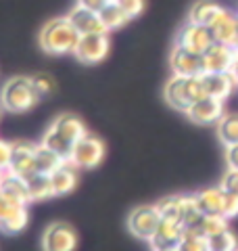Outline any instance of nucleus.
<instances>
[{
    "label": "nucleus",
    "mask_w": 238,
    "mask_h": 251,
    "mask_svg": "<svg viewBox=\"0 0 238 251\" xmlns=\"http://www.w3.org/2000/svg\"><path fill=\"white\" fill-rule=\"evenodd\" d=\"M79 40V31L71 25V21L65 17H57L44 23L40 29L38 44L40 49L48 54H69L75 52V46Z\"/></svg>",
    "instance_id": "obj_1"
},
{
    "label": "nucleus",
    "mask_w": 238,
    "mask_h": 251,
    "mask_svg": "<svg viewBox=\"0 0 238 251\" xmlns=\"http://www.w3.org/2000/svg\"><path fill=\"white\" fill-rule=\"evenodd\" d=\"M163 97H165V103L169 107H173L176 111L186 113L190 107H192L196 100H201L205 94L203 88V82H201V75H176L173 74L167 84L163 88Z\"/></svg>",
    "instance_id": "obj_2"
},
{
    "label": "nucleus",
    "mask_w": 238,
    "mask_h": 251,
    "mask_svg": "<svg viewBox=\"0 0 238 251\" xmlns=\"http://www.w3.org/2000/svg\"><path fill=\"white\" fill-rule=\"evenodd\" d=\"M38 100L40 94L27 75H13L0 88V105L9 113H25L38 105Z\"/></svg>",
    "instance_id": "obj_3"
},
{
    "label": "nucleus",
    "mask_w": 238,
    "mask_h": 251,
    "mask_svg": "<svg viewBox=\"0 0 238 251\" xmlns=\"http://www.w3.org/2000/svg\"><path fill=\"white\" fill-rule=\"evenodd\" d=\"M105 153H107L105 143H102L98 136H94V134L88 132L84 138H79L75 143L69 161L73 163L77 170H92V168H96V166L102 163Z\"/></svg>",
    "instance_id": "obj_4"
},
{
    "label": "nucleus",
    "mask_w": 238,
    "mask_h": 251,
    "mask_svg": "<svg viewBox=\"0 0 238 251\" xmlns=\"http://www.w3.org/2000/svg\"><path fill=\"white\" fill-rule=\"evenodd\" d=\"M109 50H111V34L109 31H96V34L79 36L73 54L84 65H96V63L107 59Z\"/></svg>",
    "instance_id": "obj_5"
},
{
    "label": "nucleus",
    "mask_w": 238,
    "mask_h": 251,
    "mask_svg": "<svg viewBox=\"0 0 238 251\" xmlns=\"http://www.w3.org/2000/svg\"><path fill=\"white\" fill-rule=\"evenodd\" d=\"M159 222H161V211H159L157 203L153 205H138L130 211L128 218V228L134 237L150 241V237L155 234Z\"/></svg>",
    "instance_id": "obj_6"
},
{
    "label": "nucleus",
    "mask_w": 238,
    "mask_h": 251,
    "mask_svg": "<svg viewBox=\"0 0 238 251\" xmlns=\"http://www.w3.org/2000/svg\"><path fill=\"white\" fill-rule=\"evenodd\" d=\"M77 247V232L71 224L52 222L46 226L42 234V251H75Z\"/></svg>",
    "instance_id": "obj_7"
},
{
    "label": "nucleus",
    "mask_w": 238,
    "mask_h": 251,
    "mask_svg": "<svg viewBox=\"0 0 238 251\" xmlns=\"http://www.w3.org/2000/svg\"><path fill=\"white\" fill-rule=\"evenodd\" d=\"M213 42L215 40H213L211 29L207 25H198V23H192V21H186L176 36L178 46H182V49H186V50L198 52V54L207 52Z\"/></svg>",
    "instance_id": "obj_8"
},
{
    "label": "nucleus",
    "mask_w": 238,
    "mask_h": 251,
    "mask_svg": "<svg viewBox=\"0 0 238 251\" xmlns=\"http://www.w3.org/2000/svg\"><path fill=\"white\" fill-rule=\"evenodd\" d=\"M169 67H171V74H176V75H188V77L203 75L205 74V57L173 44L171 54H169Z\"/></svg>",
    "instance_id": "obj_9"
},
{
    "label": "nucleus",
    "mask_w": 238,
    "mask_h": 251,
    "mask_svg": "<svg viewBox=\"0 0 238 251\" xmlns=\"http://www.w3.org/2000/svg\"><path fill=\"white\" fill-rule=\"evenodd\" d=\"M182 239H184V226L173 220H165L161 218L155 234L150 237L148 245L150 251H167V249H178Z\"/></svg>",
    "instance_id": "obj_10"
},
{
    "label": "nucleus",
    "mask_w": 238,
    "mask_h": 251,
    "mask_svg": "<svg viewBox=\"0 0 238 251\" xmlns=\"http://www.w3.org/2000/svg\"><path fill=\"white\" fill-rule=\"evenodd\" d=\"M36 147L27 140H17L13 143V157H11V166L9 170L13 174H17L21 178H31L34 174H38L36 170Z\"/></svg>",
    "instance_id": "obj_11"
},
{
    "label": "nucleus",
    "mask_w": 238,
    "mask_h": 251,
    "mask_svg": "<svg viewBox=\"0 0 238 251\" xmlns=\"http://www.w3.org/2000/svg\"><path fill=\"white\" fill-rule=\"evenodd\" d=\"M224 100L219 99H211V97H203L201 100H196L186 111V117L192 124L198 126H211V124H217L221 117H224Z\"/></svg>",
    "instance_id": "obj_12"
},
{
    "label": "nucleus",
    "mask_w": 238,
    "mask_h": 251,
    "mask_svg": "<svg viewBox=\"0 0 238 251\" xmlns=\"http://www.w3.org/2000/svg\"><path fill=\"white\" fill-rule=\"evenodd\" d=\"M201 82H203L205 94L219 100H226L238 86V82L230 72H205L201 75Z\"/></svg>",
    "instance_id": "obj_13"
},
{
    "label": "nucleus",
    "mask_w": 238,
    "mask_h": 251,
    "mask_svg": "<svg viewBox=\"0 0 238 251\" xmlns=\"http://www.w3.org/2000/svg\"><path fill=\"white\" fill-rule=\"evenodd\" d=\"M203 57H205V72H232L238 50H236V46L213 42L211 49Z\"/></svg>",
    "instance_id": "obj_14"
},
{
    "label": "nucleus",
    "mask_w": 238,
    "mask_h": 251,
    "mask_svg": "<svg viewBox=\"0 0 238 251\" xmlns=\"http://www.w3.org/2000/svg\"><path fill=\"white\" fill-rule=\"evenodd\" d=\"M67 19L71 21V25L79 31V36L96 34V31H107L105 25H102L100 13L86 9V6H82V4H75L73 9L67 13Z\"/></svg>",
    "instance_id": "obj_15"
},
{
    "label": "nucleus",
    "mask_w": 238,
    "mask_h": 251,
    "mask_svg": "<svg viewBox=\"0 0 238 251\" xmlns=\"http://www.w3.org/2000/svg\"><path fill=\"white\" fill-rule=\"evenodd\" d=\"M211 34L213 40L219 44H228V46H238V19L234 13L224 11L219 17L211 23Z\"/></svg>",
    "instance_id": "obj_16"
},
{
    "label": "nucleus",
    "mask_w": 238,
    "mask_h": 251,
    "mask_svg": "<svg viewBox=\"0 0 238 251\" xmlns=\"http://www.w3.org/2000/svg\"><path fill=\"white\" fill-rule=\"evenodd\" d=\"M48 128H52L57 134H61L65 140H69L73 147H75V143L79 138H84L86 134H88L86 124L73 113H63L59 117H54V122L48 126Z\"/></svg>",
    "instance_id": "obj_17"
},
{
    "label": "nucleus",
    "mask_w": 238,
    "mask_h": 251,
    "mask_svg": "<svg viewBox=\"0 0 238 251\" xmlns=\"http://www.w3.org/2000/svg\"><path fill=\"white\" fill-rule=\"evenodd\" d=\"M50 182H52L54 197L69 195L77 186V168L71 161H65L61 168H57L50 174Z\"/></svg>",
    "instance_id": "obj_18"
},
{
    "label": "nucleus",
    "mask_w": 238,
    "mask_h": 251,
    "mask_svg": "<svg viewBox=\"0 0 238 251\" xmlns=\"http://www.w3.org/2000/svg\"><path fill=\"white\" fill-rule=\"evenodd\" d=\"M194 199L203 216H219L221 209H224V191H221V186L203 188V191L194 193Z\"/></svg>",
    "instance_id": "obj_19"
},
{
    "label": "nucleus",
    "mask_w": 238,
    "mask_h": 251,
    "mask_svg": "<svg viewBox=\"0 0 238 251\" xmlns=\"http://www.w3.org/2000/svg\"><path fill=\"white\" fill-rule=\"evenodd\" d=\"M0 191H2L6 197H11L13 201L23 203L27 205L29 201V191H27V180L21 178L17 174H13L11 170H4V176L0 180Z\"/></svg>",
    "instance_id": "obj_20"
},
{
    "label": "nucleus",
    "mask_w": 238,
    "mask_h": 251,
    "mask_svg": "<svg viewBox=\"0 0 238 251\" xmlns=\"http://www.w3.org/2000/svg\"><path fill=\"white\" fill-rule=\"evenodd\" d=\"M224 11H226L224 6H219L217 2H213V0H196L188 11V21L211 27V23L215 21Z\"/></svg>",
    "instance_id": "obj_21"
},
{
    "label": "nucleus",
    "mask_w": 238,
    "mask_h": 251,
    "mask_svg": "<svg viewBox=\"0 0 238 251\" xmlns=\"http://www.w3.org/2000/svg\"><path fill=\"white\" fill-rule=\"evenodd\" d=\"M67 159L65 157H61L59 153H54L52 149H48L46 145L40 143L36 147V170L40 172V174H52L57 168H61L63 163H65Z\"/></svg>",
    "instance_id": "obj_22"
},
{
    "label": "nucleus",
    "mask_w": 238,
    "mask_h": 251,
    "mask_svg": "<svg viewBox=\"0 0 238 251\" xmlns=\"http://www.w3.org/2000/svg\"><path fill=\"white\" fill-rule=\"evenodd\" d=\"M100 19H102V25H105V29L111 34V31L121 29L132 17L121 9V6H119L117 0H113V2H109L105 9L100 11Z\"/></svg>",
    "instance_id": "obj_23"
},
{
    "label": "nucleus",
    "mask_w": 238,
    "mask_h": 251,
    "mask_svg": "<svg viewBox=\"0 0 238 251\" xmlns=\"http://www.w3.org/2000/svg\"><path fill=\"white\" fill-rule=\"evenodd\" d=\"M27 191H29V201L31 203L54 197L50 176L48 174H40V172L34 174L31 178H27Z\"/></svg>",
    "instance_id": "obj_24"
},
{
    "label": "nucleus",
    "mask_w": 238,
    "mask_h": 251,
    "mask_svg": "<svg viewBox=\"0 0 238 251\" xmlns=\"http://www.w3.org/2000/svg\"><path fill=\"white\" fill-rule=\"evenodd\" d=\"M217 138L224 147L238 145V113H224L217 122Z\"/></svg>",
    "instance_id": "obj_25"
},
{
    "label": "nucleus",
    "mask_w": 238,
    "mask_h": 251,
    "mask_svg": "<svg viewBox=\"0 0 238 251\" xmlns=\"http://www.w3.org/2000/svg\"><path fill=\"white\" fill-rule=\"evenodd\" d=\"M207 245H209V251H238V239L234 237L232 230L226 228L207 237Z\"/></svg>",
    "instance_id": "obj_26"
},
{
    "label": "nucleus",
    "mask_w": 238,
    "mask_h": 251,
    "mask_svg": "<svg viewBox=\"0 0 238 251\" xmlns=\"http://www.w3.org/2000/svg\"><path fill=\"white\" fill-rule=\"evenodd\" d=\"M42 145H46L48 149H52L54 153H59L61 157H65V159L69 161V157H71V151H73V145L69 143V140H65L61 134H57L52 128L46 130V134L42 136Z\"/></svg>",
    "instance_id": "obj_27"
},
{
    "label": "nucleus",
    "mask_w": 238,
    "mask_h": 251,
    "mask_svg": "<svg viewBox=\"0 0 238 251\" xmlns=\"http://www.w3.org/2000/svg\"><path fill=\"white\" fill-rule=\"evenodd\" d=\"M29 222V214H27V205L19 207L13 216H9L4 222H0V230L6 234H17L21 230H25V226Z\"/></svg>",
    "instance_id": "obj_28"
},
{
    "label": "nucleus",
    "mask_w": 238,
    "mask_h": 251,
    "mask_svg": "<svg viewBox=\"0 0 238 251\" xmlns=\"http://www.w3.org/2000/svg\"><path fill=\"white\" fill-rule=\"evenodd\" d=\"M157 207H159V211H161V218L180 222V216H182V195H169V197H163L161 201H157Z\"/></svg>",
    "instance_id": "obj_29"
},
{
    "label": "nucleus",
    "mask_w": 238,
    "mask_h": 251,
    "mask_svg": "<svg viewBox=\"0 0 238 251\" xmlns=\"http://www.w3.org/2000/svg\"><path fill=\"white\" fill-rule=\"evenodd\" d=\"M228 228V218L226 216H203L201 224L196 226V228H192V232H198L203 234V237H211V234L215 232H221Z\"/></svg>",
    "instance_id": "obj_30"
},
{
    "label": "nucleus",
    "mask_w": 238,
    "mask_h": 251,
    "mask_svg": "<svg viewBox=\"0 0 238 251\" xmlns=\"http://www.w3.org/2000/svg\"><path fill=\"white\" fill-rule=\"evenodd\" d=\"M180 251H209V245H207V237L198 232H192V230H184V239L180 243Z\"/></svg>",
    "instance_id": "obj_31"
},
{
    "label": "nucleus",
    "mask_w": 238,
    "mask_h": 251,
    "mask_svg": "<svg viewBox=\"0 0 238 251\" xmlns=\"http://www.w3.org/2000/svg\"><path fill=\"white\" fill-rule=\"evenodd\" d=\"M31 82H34V88L40 94V99L48 97V94L54 90V80H52L48 74H36V75H31Z\"/></svg>",
    "instance_id": "obj_32"
},
{
    "label": "nucleus",
    "mask_w": 238,
    "mask_h": 251,
    "mask_svg": "<svg viewBox=\"0 0 238 251\" xmlns=\"http://www.w3.org/2000/svg\"><path fill=\"white\" fill-rule=\"evenodd\" d=\"M19 207H23V203L13 201L11 197H6V195L0 191V222H4L9 216H13Z\"/></svg>",
    "instance_id": "obj_33"
},
{
    "label": "nucleus",
    "mask_w": 238,
    "mask_h": 251,
    "mask_svg": "<svg viewBox=\"0 0 238 251\" xmlns=\"http://www.w3.org/2000/svg\"><path fill=\"white\" fill-rule=\"evenodd\" d=\"M117 2L132 19L140 17V15L144 13V9H146V0H117Z\"/></svg>",
    "instance_id": "obj_34"
},
{
    "label": "nucleus",
    "mask_w": 238,
    "mask_h": 251,
    "mask_svg": "<svg viewBox=\"0 0 238 251\" xmlns=\"http://www.w3.org/2000/svg\"><path fill=\"white\" fill-rule=\"evenodd\" d=\"M219 186H221V191H224V193L236 195V197H238V172L236 170H228L224 174V178H221Z\"/></svg>",
    "instance_id": "obj_35"
},
{
    "label": "nucleus",
    "mask_w": 238,
    "mask_h": 251,
    "mask_svg": "<svg viewBox=\"0 0 238 251\" xmlns=\"http://www.w3.org/2000/svg\"><path fill=\"white\" fill-rule=\"evenodd\" d=\"M221 216H226L228 220L238 216V197L236 195L224 193V209H221Z\"/></svg>",
    "instance_id": "obj_36"
},
{
    "label": "nucleus",
    "mask_w": 238,
    "mask_h": 251,
    "mask_svg": "<svg viewBox=\"0 0 238 251\" xmlns=\"http://www.w3.org/2000/svg\"><path fill=\"white\" fill-rule=\"evenodd\" d=\"M13 157V145L0 138V170H9Z\"/></svg>",
    "instance_id": "obj_37"
},
{
    "label": "nucleus",
    "mask_w": 238,
    "mask_h": 251,
    "mask_svg": "<svg viewBox=\"0 0 238 251\" xmlns=\"http://www.w3.org/2000/svg\"><path fill=\"white\" fill-rule=\"evenodd\" d=\"M226 166H228V170L238 172V145L226 147Z\"/></svg>",
    "instance_id": "obj_38"
},
{
    "label": "nucleus",
    "mask_w": 238,
    "mask_h": 251,
    "mask_svg": "<svg viewBox=\"0 0 238 251\" xmlns=\"http://www.w3.org/2000/svg\"><path fill=\"white\" fill-rule=\"evenodd\" d=\"M109 2H113V0H77V4L86 6V9H90V11H96V13H100Z\"/></svg>",
    "instance_id": "obj_39"
},
{
    "label": "nucleus",
    "mask_w": 238,
    "mask_h": 251,
    "mask_svg": "<svg viewBox=\"0 0 238 251\" xmlns=\"http://www.w3.org/2000/svg\"><path fill=\"white\" fill-rule=\"evenodd\" d=\"M230 74H232V75H234V80L238 82V57H236V61H234V65H232V72H230Z\"/></svg>",
    "instance_id": "obj_40"
},
{
    "label": "nucleus",
    "mask_w": 238,
    "mask_h": 251,
    "mask_svg": "<svg viewBox=\"0 0 238 251\" xmlns=\"http://www.w3.org/2000/svg\"><path fill=\"white\" fill-rule=\"evenodd\" d=\"M2 176H4V170H0V180H2Z\"/></svg>",
    "instance_id": "obj_41"
},
{
    "label": "nucleus",
    "mask_w": 238,
    "mask_h": 251,
    "mask_svg": "<svg viewBox=\"0 0 238 251\" xmlns=\"http://www.w3.org/2000/svg\"><path fill=\"white\" fill-rule=\"evenodd\" d=\"M167 251H180V249H167Z\"/></svg>",
    "instance_id": "obj_42"
},
{
    "label": "nucleus",
    "mask_w": 238,
    "mask_h": 251,
    "mask_svg": "<svg viewBox=\"0 0 238 251\" xmlns=\"http://www.w3.org/2000/svg\"><path fill=\"white\" fill-rule=\"evenodd\" d=\"M236 19H238V13H236Z\"/></svg>",
    "instance_id": "obj_43"
},
{
    "label": "nucleus",
    "mask_w": 238,
    "mask_h": 251,
    "mask_svg": "<svg viewBox=\"0 0 238 251\" xmlns=\"http://www.w3.org/2000/svg\"><path fill=\"white\" fill-rule=\"evenodd\" d=\"M236 50H238V46H236Z\"/></svg>",
    "instance_id": "obj_44"
}]
</instances>
